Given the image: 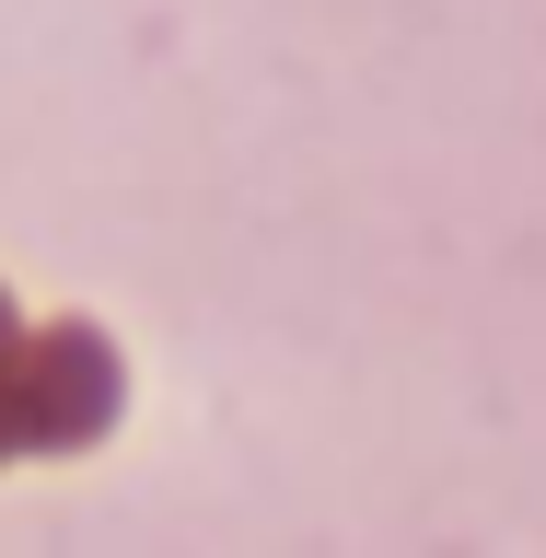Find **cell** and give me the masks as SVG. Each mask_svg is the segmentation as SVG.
I'll use <instances>...</instances> for the list:
<instances>
[{"mask_svg": "<svg viewBox=\"0 0 546 558\" xmlns=\"http://www.w3.org/2000/svg\"><path fill=\"white\" fill-rule=\"evenodd\" d=\"M117 408V361L82 326H12L0 303V453H59L94 442Z\"/></svg>", "mask_w": 546, "mask_h": 558, "instance_id": "6da1fadb", "label": "cell"}]
</instances>
